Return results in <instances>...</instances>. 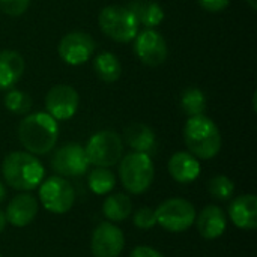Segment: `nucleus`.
I'll use <instances>...</instances> for the list:
<instances>
[{"label":"nucleus","mask_w":257,"mask_h":257,"mask_svg":"<svg viewBox=\"0 0 257 257\" xmlns=\"http://www.w3.org/2000/svg\"><path fill=\"white\" fill-rule=\"evenodd\" d=\"M18 139L32 155H45L56 146L59 125L48 113H32L18 125Z\"/></svg>","instance_id":"f257e3e1"},{"label":"nucleus","mask_w":257,"mask_h":257,"mask_svg":"<svg viewBox=\"0 0 257 257\" xmlns=\"http://www.w3.org/2000/svg\"><path fill=\"white\" fill-rule=\"evenodd\" d=\"M2 175L11 188L30 191L41 185L45 172L44 166L35 155L15 151L5 157L2 163Z\"/></svg>","instance_id":"f03ea898"},{"label":"nucleus","mask_w":257,"mask_h":257,"mask_svg":"<svg viewBox=\"0 0 257 257\" xmlns=\"http://www.w3.org/2000/svg\"><path fill=\"white\" fill-rule=\"evenodd\" d=\"M185 145L197 160H212L221 151V134L209 117L191 116L184 126Z\"/></svg>","instance_id":"7ed1b4c3"},{"label":"nucleus","mask_w":257,"mask_h":257,"mask_svg":"<svg viewBox=\"0 0 257 257\" xmlns=\"http://www.w3.org/2000/svg\"><path fill=\"white\" fill-rule=\"evenodd\" d=\"M119 178L125 190L131 194H143L149 190L155 178V167L145 152H130L119 161Z\"/></svg>","instance_id":"20e7f679"},{"label":"nucleus","mask_w":257,"mask_h":257,"mask_svg":"<svg viewBox=\"0 0 257 257\" xmlns=\"http://www.w3.org/2000/svg\"><path fill=\"white\" fill-rule=\"evenodd\" d=\"M99 29L116 42H130L139 33L140 23L136 15L126 8L119 5L105 6L98 15Z\"/></svg>","instance_id":"39448f33"},{"label":"nucleus","mask_w":257,"mask_h":257,"mask_svg":"<svg viewBox=\"0 0 257 257\" xmlns=\"http://www.w3.org/2000/svg\"><path fill=\"white\" fill-rule=\"evenodd\" d=\"M84 151L89 164H93L95 167H111L117 164L122 158L123 142L117 133L104 130L95 133L89 139Z\"/></svg>","instance_id":"423d86ee"},{"label":"nucleus","mask_w":257,"mask_h":257,"mask_svg":"<svg viewBox=\"0 0 257 257\" xmlns=\"http://www.w3.org/2000/svg\"><path fill=\"white\" fill-rule=\"evenodd\" d=\"M196 215L197 212L194 205L182 197L167 199L155 209L157 224L173 233L188 230L194 224Z\"/></svg>","instance_id":"0eeeda50"},{"label":"nucleus","mask_w":257,"mask_h":257,"mask_svg":"<svg viewBox=\"0 0 257 257\" xmlns=\"http://www.w3.org/2000/svg\"><path fill=\"white\" fill-rule=\"evenodd\" d=\"M39 199L48 212L66 214L75 203V190L66 178L51 176L41 182Z\"/></svg>","instance_id":"6e6552de"},{"label":"nucleus","mask_w":257,"mask_h":257,"mask_svg":"<svg viewBox=\"0 0 257 257\" xmlns=\"http://www.w3.org/2000/svg\"><path fill=\"white\" fill-rule=\"evenodd\" d=\"M53 170L62 178L81 176L89 169L86 151L78 143H66L60 146L51 158Z\"/></svg>","instance_id":"1a4fd4ad"},{"label":"nucleus","mask_w":257,"mask_h":257,"mask_svg":"<svg viewBox=\"0 0 257 257\" xmlns=\"http://www.w3.org/2000/svg\"><path fill=\"white\" fill-rule=\"evenodd\" d=\"M57 51L65 63L71 66H78L86 63L93 54L95 41L86 32H69L60 39Z\"/></svg>","instance_id":"9d476101"},{"label":"nucleus","mask_w":257,"mask_h":257,"mask_svg":"<svg viewBox=\"0 0 257 257\" xmlns=\"http://www.w3.org/2000/svg\"><path fill=\"white\" fill-rule=\"evenodd\" d=\"M134 53L148 66H160L166 62L169 50L164 36L155 29H146L134 38Z\"/></svg>","instance_id":"9b49d317"},{"label":"nucleus","mask_w":257,"mask_h":257,"mask_svg":"<svg viewBox=\"0 0 257 257\" xmlns=\"http://www.w3.org/2000/svg\"><path fill=\"white\" fill-rule=\"evenodd\" d=\"M80 96L78 92L68 84L53 86L45 95L47 113L56 120H68L74 117L78 110Z\"/></svg>","instance_id":"f8f14e48"},{"label":"nucleus","mask_w":257,"mask_h":257,"mask_svg":"<svg viewBox=\"0 0 257 257\" xmlns=\"http://www.w3.org/2000/svg\"><path fill=\"white\" fill-rule=\"evenodd\" d=\"M125 247L123 232L111 221L99 223L90 239L92 254L95 257H119Z\"/></svg>","instance_id":"ddd939ff"},{"label":"nucleus","mask_w":257,"mask_h":257,"mask_svg":"<svg viewBox=\"0 0 257 257\" xmlns=\"http://www.w3.org/2000/svg\"><path fill=\"white\" fill-rule=\"evenodd\" d=\"M38 209H39V203L32 194L29 193L17 194L8 203L5 212L6 221L14 227H26L35 220Z\"/></svg>","instance_id":"4468645a"},{"label":"nucleus","mask_w":257,"mask_h":257,"mask_svg":"<svg viewBox=\"0 0 257 257\" xmlns=\"http://www.w3.org/2000/svg\"><path fill=\"white\" fill-rule=\"evenodd\" d=\"M194 224L197 226V232L200 233L202 238L212 241L224 233L227 226V218L220 206L208 205L199 212V215H196Z\"/></svg>","instance_id":"2eb2a0df"},{"label":"nucleus","mask_w":257,"mask_h":257,"mask_svg":"<svg viewBox=\"0 0 257 257\" xmlns=\"http://www.w3.org/2000/svg\"><path fill=\"white\" fill-rule=\"evenodd\" d=\"M229 217L233 224L244 230L257 227V197L254 194H242L233 199L229 206Z\"/></svg>","instance_id":"dca6fc26"},{"label":"nucleus","mask_w":257,"mask_h":257,"mask_svg":"<svg viewBox=\"0 0 257 257\" xmlns=\"http://www.w3.org/2000/svg\"><path fill=\"white\" fill-rule=\"evenodd\" d=\"M170 176L179 184H190L200 175V163L190 152H176L170 157L167 164Z\"/></svg>","instance_id":"f3484780"},{"label":"nucleus","mask_w":257,"mask_h":257,"mask_svg":"<svg viewBox=\"0 0 257 257\" xmlns=\"http://www.w3.org/2000/svg\"><path fill=\"white\" fill-rule=\"evenodd\" d=\"M26 68L24 57L15 50L0 51V90H11L21 78Z\"/></svg>","instance_id":"a211bd4d"},{"label":"nucleus","mask_w":257,"mask_h":257,"mask_svg":"<svg viewBox=\"0 0 257 257\" xmlns=\"http://www.w3.org/2000/svg\"><path fill=\"white\" fill-rule=\"evenodd\" d=\"M126 145L134 151V152H145L148 154L149 151L154 149L157 137L154 130L142 122H134L125 128L123 133Z\"/></svg>","instance_id":"6ab92c4d"},{"label":"nucleus","mask_w":257,"mask_h":257,"mask_svg":"<svg viewBox=\"0 0 257 257\" xmlns=\"http://www.w3.org/2000/svg\"><path fill=\"white\" fill-rule=\"evenodd\" d=\"M126 8L136 15L137 21L148 29H154L164 20V11L155 0H131Z\"/></svg>","instance_id":"aec40b11"},{"label":"nucleus","mask_w":257,"mask_h":257,"mask_svg":"<svg viewBox=\"0 0 257 257\" xmlns=\"http://www.w3.org/2000/svg\"><path fill=\"white\" fill-rule=\"evenodd\" d=\"M133 212V202L123 193L110 194L102 203V214L111 223H120L126 220Z\"/></svg>","instance_id":"412c9836"},{"label":"nucleus","mask_w":257,"mask_h":257,"mask_svg":"<svg viewBox=\"0 0 257 257\" xmlns=\"http://www.w3.org/2000/svg\"><path fill=\"white\" fill-rule=\"evenodd\" d=\"M93 69L99 80L105 83L117 81L122 75V65L116 54L104 51L98 54L93 60Z\"/></svg>","instance_id":"4be33fe9"},{"label":"nucleus","mask_w":257,"mask_h":257,"mask_svg":"<svg viewBox=\"0 0 257 257\" xmlns=\"http://www.w3.org/2000/svg\"><path fill=\"white\" fill-rule=\"evenodd\" d=\"M87 184H89V188L92 190V193H95L98 196H104V194H108L114 188L116 178L108 167H95L89 173Z\"/></svg>","instance_id":"5701e85b"},{"label":"nucleus","mask_w":257,"mask_h":257,"mask_svg":"<svg viewBox=\"0 0 257 257\" xmlns=\"http://www.w3.org/2000/svg\"><path fill=\"white\" fill-rule=\"evenodd\" d=\"M181 108L190 117L203 114V111L206 110V96H205V93L197 87L185 89L182 96H181Z\"/></svg>","instance_id":"b1692460"},{"label":"nucleus","mask_w":257,"mask_h":257,"mask_svg":"<svg viewBox=\"0 0 257 257\" xmlns=\"http://www.w3.org/2000/svg\"><path fill=\"white\" fill-rule=\"evenodd\" d=\"M5 107L14 114H26L32 108V98L23 90L12 89L5 95Z\"/></svg>","instance_id":"393cba45"},{"label":"nucleus","mask_w":257,"mask_h":257,"mask_svg":"<svg viewBox=\"0 0 257 257\" xmlns=\"http://www.w3.org/2000/svg\"><path fill=\"white\" fill-rule=\"evenodd\" d=\"M208 191L215 200H229L235 193V184L229 176L217 175L208 182Z\"/></svg>","instance_id":"a878e982"},{"label":"nucleus","mask_w":257,"mask_h":257,"mask_svg":"<svg viewBox=\"0 0 257 257\" xmlns=\"http://www.w3.org/2000/svg\"><path fill=\"white\" fill-rule=\"evenodd\" d=\"M133 223H134L136 227H139V229H142V230L152 229L154 226H157L155 209H152V208H149V206L139 208V209L134 212Z\"/></svg>","instance_id":"bb28decb"},{"label":"nucleus","mask_w":257,"mask_h":257,"mask_svg":"<svg viewBox=\"0 0 257 257\" xmlns=\"http://www.w3.org/2000/svg\"><path fill=\"white\" fill-rule=\"evenodd\" d=\"M30 6V0H0V9L6 15L20 17Z\"/></svg>","instance_id":"cd10ccee"},{"label":"nucleus","mask_w":257,"mask_h":257,"mask_svg":"<svg viewBox=\"0 0 257 257\" xmlns=\"http://www.w3.org/2000/svg\"><path fill=\"white\" fill-rule=\"evenodd\" d=\"M202 8L209 12H220L226 9L230 3V0H199Z\"/></svg>","instance_id":"c85d7f7f"},{"label":"nucleus","mask_w":257,"mask_h":257,"mask_svg":"<svg viewBox=\"0 0 257 257\" xmlns=\"http://www.w3.org/2000/svg\"><path fill=\"white\" fill-rule=\"evenodd\" d=\"M130 257H166L164 254H161L158 250L152 248V247H148V245H139L136 247Z\"/></svg>","instance_id":"c756f323"},{"label":"nucleus","mask_w":257,"mask_h":257,"mask_svg":"<svg viewBox=\"0 0 257 257\" xmlns=\"http://www.w3.org/2000/svg\"><path fill=\"white\" fill-rule=\"evenodd\" d=\"M6 224H8V221H6V215H5V212L0 209V233L6 229Z\"/></svg>","instance_id":"7c9ffc66"},{"label":"nucleus","mask_w":257,"mask_h":257,"mask_svg":"<svg viewBox=\"0 0 257 257\" xmlns=\"http://www.w3.org/2000/svg\"><path fill=\"white\" fill-rule=\"evenodd\" d=\"M5 197H6V188H5V184L0 182V203L5 200Z\"/></svg>","instance_id":"2f4dec72"},{"label":"nucleus","mask_w":257,"mask_h":257,"mask_svg":"<svg viewBox=\"0 0 257 257\" xmlns=\"http://www.w3.org/2000/svg\"><path fill=\"white\" fill-rule=\"evenodd\" d=\"M250 6H251V9H257V0H245Z\"/></svg>","instance_id":"473e14b6"},{"label":"nucleus","mask_w":257,"mask_h":257,"mask_svg":"<svg viewBox=\"0 0 257 257\" xmlns=\"http://www.w3.org/2000/svg\"><path fill=\"white\" fill-rule=\"evenodd\" d=\"M0 257H3V256H2V254H0Z\"/></svg>","instance_id":"72a5a7b5"}]
</instances>
